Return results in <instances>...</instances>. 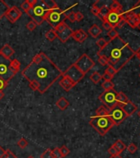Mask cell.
Returning a JSON list of instances; mask_svg holds the SVG:
<instances>
[{"label": "cell", "mask_w": 140, "mask_h": 158, "mask_svg": "<svg viewBox=\"0 0 140 158\" xmlns=\"http://www.w3.org/2000/svg\"><path fill=\"white\" fill-rule=\"evenodd\" d=\"M40 158H54L52 150L50 149V148H48L47 150H45V152L41 154Z\"/></svg>", "instance_id": "cell-35"}, {"label": "cell", "mask_w": 140, "mask_h": 158, "mask_svg": "<svg viewBox=\"0 0 140 158\" xmlns=\"http://www.w3.org/2000/svg\"><path fill=\"white\" fill-rule=\"evenodd\" d=\"M75 17H76V21H81L83 20L84 16H83V14L81 12H77V13H75Z\"/></svg>", "instance_id": "cell-48"}, {"label": "cell", "mask_w": 140, "mask_h": 158, "mask_svg": "<svg viewBox=\"0 0 140 158\" xmlns=\"http://www.w3.org/2000/svg\"><path fill=\"white\" fill-rule=\"evenodd\" d=\"M108 152H109V154H110V155H111V156L119 155V154H118V153L116 152V151L114 149V148H113V147H112V146H111V148H110L108 149Z\"/></svg>", "instance_id": "cell-50"}, {"label": "cell", "mask_w": 140, "mask_h": 158, "mask_svg": "<svg viewBox=\"0 0 140 158\" xmlns=\"http://www.w3.org/2000/svg\"><path fill=\"white\" fill-rule=\"evenodd\" d=\"M90 79L93 83L97 84L98 82L101 80V75H100L98 72H94V73L90 76Z\"/></svg>", "instance_id": "cell-28"}, {"label": "cell", "mask_w": 140, "mask_h": 158, "mask_svg": "<svg viewBox=\"0 0 140 158\" xmlns=\"http://www.w3.org/2000/svg\"><path fill=\"white\" fill-rule=\"evenodd\" d=\"M55 105L60 111H65V110L69 107V102L68 101V100H67L66 98L62 96V97L59 98V99L56 101Z\"/></svg>", "instance_id": "cell-18"}, {"label": "cell", "mask_w": 140, "mask_h": 158, "mask_svg": "<svg viewBox=\"0 0 140 158\" xmlns=\"http://www.w3.org/2000/svg\"><path fill=\"white\" fill-rule=\"evenodd\" d=\"M138 116H139V118H140V111L138 112Z\"/></svg>", "instance_id": "cell-57"}, {"label": "cell", "mask_w": 140, "mask_h": 158, "mask_svg": "<svg viewBox=\"0 0 140 158\" xmlns=\"http://www.w3.org/2000/svg\"><path fill=\"white\" fill-rule=\"evenodd\" d=\"M27 158H34V156H28Z\"/></svg>", "instance_id": "cell-56"}, {"label": "cell", "mask_w": 140, "mask_h": 158, "mask_svg": "<svg viewBox=\"0 0 140 158\" xmlns=\"http://www.w3.org/2000/svg\"><path fill=\"white\" fill-rule=\"evenodd\" d=\"M101 29L100 28V26L96 25V24H93V26H91L89 30H88V33L93 37V38H96L101 34Z\"/></svg>", "instance_id": "cell-19"}, {"label": "cell", "mask_w": 140, "mask_h": 158, "mask_svg": "<svg viewBox=\"0 0 140 158\" xmlns=\"http://www.w3.org/2000/svg\"><path fill=\"white\" fill-rule=\"evenodd\" d=\"M45 3H46V5H47V8H49V10L50 9H54V8H59L58 5H57V3L53 1V0H45Z\"/></svg>", "instance_id": "cell-33"}, {"label": "cell", "mask_w": 140, "mask_h": 158, "mask_svg": "<svg viewBox=\"0 0 140 158\" xmlns=\"http://www.w3.org/2000/svg\"><path fill=\"white\" fill-rule=\"evenodd\" d=\"M3 158H17V156L11 152L10 150H7L5 151V154H4V156Z\"/></svg>", "instance_id": "cell-43"}, {"label": "cell", "mask_w": 140, "mask_h": 158, "mask_svg": "<svg viewBox=\"0 0 140 158\" xmlns=\"http://www.w3.org/2000/svg\"><path fill=\"white\" fill-rule=\"evenodd\" d=\"M97 55L98 56H104L108 60V65L112 66L119 72L132 59L135 52L119 36L115 39L110 40L106 47L99 50Z\"/></svg>", "instance_id": "cell-2"}, {"label": "cell", "mask_w": 140, "mask_h": 158, "mask_svg": "<svg viewBox=\"0 0 140 158\" xmlns=\"http://www.w3.org/2000/svg\"><path fill=\"white\" fill-rule=\"evenodd\" d=\"M74 64L82 73L86 74L95 66V62L87 55V54H83Z\"/></svg>", "instance_id": "cell-8"}, {"label": "cell", "mask_w": 140, "mask_h": 158, "mask_svg": "<svg viewBox=\"0 0 140 158\" xmlns=\"http://www.w3.org/2000/svg\"><path fill=\"white\" fill-rule=\"evenodd\" d=\"M49 8L45 3V0H36L33 7L27 12V14L32 17V21L40 26L45 21V16L47 14Z\"/></svg>", "instance_id": "cell-4"}, {"label": "cell", "mask_w": 140, "mask_h": 158, "mask_svg": "<svg viewBox=\"0 0 140 158\" xmlns=\"http://www.w3.org/2000/svg\"><path fill=\"white\" fill-rule=\"evenodd\" d=\"M101 87L105 91H110L114 89V83L111 81H104L101 84Z\"/></svg>", "instance_id": "cell-30"}, {"label": "cell", "mask_w": 140, "mask_h": 158, "mask_svg": "<svg viewBox=\"0 0 140 158\" xmlns=\"http://www.w3.org/2000/svg\"><path fill=\"white\" fill-rule=\"evenodd\" d=\"M4 97V92L3 91H0V100Z\"/></svg>", "instance_id": "cell-54"}, {"label": "cell", "mask_w": 140, "mask_h": 158, "mask_svg": "<svg viewBox=\"0 0 140 158\" xmlns=\"http://www.w3.org/2000/svg\"><path fill=\"white\" fill-rule=\"evenodd\" d=\"M66 18H68L69 21H71V22H74V21H76V17H75V13L74 12H71V13H69L68 15H66Z\"/></svg>", "instance_id": "cell-44"}, {"label": "cell", "mask_w": 140, "mask_h": 158, "mask_svg": "<svg viewBox=\"0 0 140 158\" xmlns=\"http://www.w3.org/2000/svg\"><path fill=\"white\" fill-rule=\"evenodd\" d=\"M63 72L45 53L40 52L35 55L32 62L21 71V75L27 82L38 85V92L44 94L52 85L62 77Z\"/></svg>", "instance_id": "cell-1"}, {"label": "cell", "mask_w": 140, "mask_h": 158, "mask_svg": "<svg viewBox=\"0 0 140 158\" xmlns=\"http://www.w3.org/2000/svg\"><path fill=\"white\" fill-rule=\"evenodd\" d=\"M98 62L101 66H106L108 65V60L106 59L104 56H99L98 58Z\"/></svg>", "instance_id": "cell-42"}, {"label": "cell", "mask_w": 140, "mask_h": 158, "mask_svg": "<svg viewBox=\"0 0 140 158\" xmlns=\"http://www.w3.org/2000/svg\"><path fill=\"white\" fill-rule=\"evenodd\" d=\"M110 13V9H109L108 7L104 5L103 7H101L100 8V11H99V14H98V17L102 21H106V17L108 16V14Z\"/></svg>", "instance_id": "cell-21"}, {"label": "cell", "mask_w": 140, "mask_h": 158, "mask_svg": "<svg viewBox=\"0 0 140 158\" xmlns=\"http://www.w3.org/2000/svg\"><path fill=\"white\" fill-rule=\"evenodd\" d=\"M109 9H110L111 12H117V13H122L123 12L120 3L118 1H116V0H115V1L112 2Z\"/></svg>", "instance_id": "cell-25"}, {"label": "cell", "mask_w": 140, "mask_h": 158, "mask_svg": "<svg viewBox=\"0 0 140 158\" xmlns=\"http://www.w3.org/2000/svg\"><path fill=\"white\" fill-rule=\"evenodd\" d=\"M107 35H108V36L110 37V39L111 40H113L115 39V38H116V37L119 36V33H118V32H117L115 29H112L111 30V31H109Z\"/></svg>", "instance_id": "cell-37"}, {"label": "cell", "mask_w": 140, "mask_h": 158, "mask_svg": "<svg viewBox=\"0 0 140 158\" xmlns=\"http://www.w3.org/2000/svg\"><path fill=\"white\" fill-rule=\"evenodd\" d=\"M109 116L115 125H119L128 117L120 106H115V108L109 111Z\"/></svg>", "instance_id": "cell-10"}, {"label": "cell", "mask_w": 140, "mask_h": 158, "mask_svg": "<svg viewBox=\"0 0 140 158\" xmlns=\"http://www.w3.org/2000/svg\"><path fill=\"white\" fill-rule=\"evenodd\" d=\"M131 13L134 15L138 19V21H139V23L138 25V28L140 30V1H138L136 4H135L134 7L132 8L131 9Z\"/></svg>", "instance_id": "cell-24"}, {"label": "cell", "mask_w": 140, "mask_h": 158, "mask_svg": "<svg viewBox=\"0 0 140 158\" xmlns=\"http://www.w3.org/2000/svg\"><path fill=\"white\" fill-rule=\"evenodd\" d=\"M139 77H140V74H139Z\"/></svg>", "instance_id": "cell-58"}, {"label": "cell", "mask_w": 140, "mask_h": 158, "mask_svg": "<svg viewBox=\"0 0 140 158\" xmlns=\"http://www.w3.org/2000/svg\"><path fill=\"white\" fill-rule=\"evenodd\" d=\"M17 73L12 67V59L0 55V77L6 82H9Z\"/></svg>", "instance_id": "cell-5"}, {"label": "cell", "mask_w": 140, "mask_h": 158, "mask_svg": "<svg viewBox=\"0 0 140 158\" xmlns=\"http://www.w3.org/2000/svg\"><path fill=\"white\" fill-rule=\"evenodd\" d=\"M52 153H53L54 158H63L62 155H61L60 150L59 148H55L54 150H52Z\"/></svg>", "instance_id": "cell-41"}, {"label": "cell", "mask_w": 140, "mask_h": 158, "mask_svg": "<svg viewBox=\"0 0 140 158\" xmlns=\"http://www.w3.org/2000/svg\"><path fill=\"white\" fill-rule=\"evenodd\" d=\"M12 67H13V69L17 73H18L19 70H20V68H21V63H20L17 58L12 59Z\"/></svg>", "instance_id": "cell-32"}, {"label": "cell", "mask_w": 140, "mask_h": 158, "mask_svg": "<svg viewBox=\"0 0 140 158\" xmlns=\"http://www.w3.org/2000/svg\"><path fill=\"white\" fill-rule=\"evenodd\" d=\"M135 55H136V56L138 57V58L140 60V48H138V50L135 52Z\"/></svg>", "instance_id": "cell-53"}, {"label": "cell", "mask_w": 140, "mask_h": 158, "mask_svg": "<svg viewBox=\"0 0 140 158\" xmlns=\"http://www.w3.org/2000/svg\"><path fill=\"white\" fill-rule=\"evenodd\" d=\"M27 145H28V142H27V140L25 139V138H21V139L19 140L18 142H17V146H18L20 148H27Z\"/></svg>", "instance_id": "cell-40"}, {"label": "cell", "mask_w": 140, "mask_h": 158, "mask_svg": "<svg viewBox=\"0 0 140 158\" xmlns=\"http://www.w3.org/2000/svg\"><path fill=\"white\" fill-rule=\"evenodd\" d=\"M88 37V35L84 30L82 29H78L74 31L73 35H72V38L74 40H75L77 42L79 43H83L87 40V38Z\"/></svg>", "instance_id": "cell-13"}, {"label": "cell", "mask_w": 140, "mask_h": 158, "mask_svg": "<svg viewBox=\"0 0 140 158\" xmlns=\"http://www.w3.org/2000/svg\"><path fill=\"white\" fill-rule=\"evenodd\" d=\"M123 13H124V12L117 13V12H111L110 11V13H109L108 16L106 17V21H108L109 23L111 24V26H113L114 29H115L116 27L117 24L119 23V21L123 17Z\"/></svg>", "instance_id": "cell-12"}, {"label": "cell", "mask_w": 140, "mask_h": 158, "mask_svg": "<svg viewBox=\"0 0 140 158\" xmlns=\"http://www.w3.org/2000/svg\"><path fill=\"white\" fill-rule=\"evenodd\" d=\"M26 27H27V30H29V31L32 32V31H34V30L36 29L37 25H36V23L34 22L33 21H29V22H28L27 25H26Z\"/></svg>", "instance_id": "cell-38"}, {"label": "cell", "mask_w": 140, "mask_h": 158, "mask_svg": "<svg viewBox=\"0 0 140 158\" xmlns=\"http://www.w3.org/2000/svg\"><path fill=\"white\" fill-rule=\"evenodd\" d=\"M117 99H118V106H120V107L124 106L130 100L126 96V95L124 94L123 92H118V94H117Z\"/></svg>", "instance_id": "cell-23"}, {"label": "cell", "mask_w": 140, "mask_h": 158, "mask_svg": "<svg viewBox=\"0 0 140 158\" xmlns=\"http://www.w3.org/2000/svg\"><path fill=\"white\" fill-rule=\"evenodd\" d=\"M9 9V7L3 0H0V19L5 16L6 13Z\"/></svg>", "instance_id": "cell-26"}, {"label": "cell", "mask_w": 140, "mask_h": 158, "mask_svg": "<svg viewBox=\"0 0 140 158\" xmlns=\"http://www.w3.org/2000/svg\"><path fill=\"white\" fill-rule=\"evenodd\" d=\"M45 38L49 40V41H54L57 38V33L54 29L49 30L48 32H46L45 33Z\"/></svg>", "instance_id": "cell-27"}, {"label": "cell", "mask_w": 140, "mask_h": 158, "mask_svg": "<svg viewBox=\"0 0 140 158\" xmlns=\"http://www.w3.org/2000/svg\"><path fill=\"white\" fill-rule=\"evenodd\" d=\"M127 149H128V152H129L131 153V154H134V153H135L137 152L138 147L134 144V143H133L132 142V143H130V144L128 146Z\"/></svg>", "instance_id": "cell-39"}, {"label": "cell", "mask_w": 140, "mask_h": 158, "mask_svg": "<svg viewBox=\"0 0 140 158\" xmlns=\"http://www.w3.org/2000/svg\"><path fill=\"white\" fill-rule=\"evenodd\" d=\"M107 43H108V41H106L104 38H100L99 40H97V41H96V45L99 47V50H100L106 47V45H107Z\"/></svg>", "instance_id": "cell-31"}, {"label": "cell", "mask_w": 140, "mask_h": 158, "mask_svg": "<svg viewBox=\"0 0 140 158\" xmlns=\"http://www.w3.org/2000/svg\"><path fill=\"white\" fill-rule=\"evenodd\" d=\"M74 33V31L73 29H71L69 26H68L67 28L62 31L61 32L59 33H57V37L59 38V40H60L62 43H65L68 40H69L70 37H72V35Z\"/></svg>", "instance_id": "cell-14"}, {"label": "cell", "mask_w": 140, "mask_h": 158, "mask_svg": "<svg viewBox=\"0 0 140 158\" xmlns=\"http://www.w3.org/2000/svg\"><path fill=\"white\" fill-rule=\"evenodd\" d=\"M121 108L124 111V113L126 114L127 116L132 115L133 114H134L138 110L137 105H135L131 100H129L124 106H122Z\"/></svg>", "instance_id": "cell-16"}, {"label": "cell", "mask_w": 140, "mask_h": 158, "mask_svg": "<svg viewBox=\"0 0 140 158\" xmlns=\"http://www.w3.org/2000/svg\"><path fill=\"white\" fill-rule=\"evenodd\" d=\"M99 11H100V8H97L96 6L93 4L92 8H91V13H93V15H95V16L97 17L98 14H99Z\"/></svg>", "instance_id": "cell-46"}, {"label": "cell", "mask_w": 140, "mask_h": 158, "mask_svg": "<svg viewBox=\"0 0 140 158\" xmlns=\"http://www.w3.org/2000/svg\"><path fill=\"white\" fill-rule=\"evenodd\" d=\"M21 14L22 13L21 12V10L16 6H13V7L9 8L4 17H6V18L8 19L11 23H15L21 17Z\"/></svg>", "instance_id": "cell-11"}, {"label": "cell", "mask_w": 140, "mask_h": 158, "mask_svg": "<svg viewBox=\"0 0 140 158\" xmlns=\"http://www.w3.org/2000/svg\"><path fill=\"white\" fill-rule=\"evenodd\" d=\"M4 154H5V150H4L1 146H0V158H3Z\"/></svg>", "instance_id": "cell-52"}, {"label": "cell", "mask_w": 140, "mask_h": 158, "mask_svg": "<svg viewBox=\"0 0 140 158\" xmlns=\"http://www.w3.org/2000/svg\"><path fill=\"white\" fill-rule=\"evenodd\" d=\"M89 124L101 136L106 135L115 124L109 116V110L101 105L96 111V115L92 117Z\"/></svg>", "instance_id": "cell-3"}, {"label": "cell", "mask_w": 140, "mask_h": 158, "mask_svg": "<svg viewBox=\"0 0 140 158\" xmlns=\"http://www.w3.org/2000/svg\"><path fill=\"white\" fill-rule=\"evenodd\" d=\"M65 18H66V14L64 13V12H63L59 8H57L48 10L45 21H47L50 26L55 28L61 21H64Z\"/></svg>", "instance_id": "cell-6"}, {"label": "cell", "mask_w": 140, "mask_h": 158, "mask_svg": "<svg viewBox=\"0 0 140 158\" xmlns=\"http://www.w3.org/2000/svg\"><path fill=\"white\" fill-rule=\"evenodd\" d=\"M112 147H113L115 150L116 151V152L118 154H120L126 149V145L124 144L121 140H117L116 142L112 145Z\"/></svg>", "instance_id": "cell-20"}, {"label": "cell", "mask_w": 140, "mask_h": 158, "mask_svg": "<svg viewBox=\"0 0 140 158\" xmlns=\"http://www.w3.org/2000/svg\"><path fill=\"white\" fill-rule=\"evenodd\" d=\"M101 78H103L105 81H111V79L113 78V77L110 76L109 74H107V73H104L103 75L101 76Z\"/></svg>", "instance_id": "cell-51"}, {"label": "cell", "mask_w": 140, "mask_h": 158, "mask_svg": "<svg viewBox=\"0 0 140 158\" xmlns=\"http://www.w3.org/2000/svg\"><path fill=\"white\" fill-rule=\"evenodd\" d=\"M8 82H6L3 78L0 77V91H3V89H5L7 86H8Z\"/></svg>", "instance_id": "cell-47"}, {"label": "cell", "mask_w": 140, "mask_h": 158, "mask_svg": "<svg viewBox=\"0 0 140 158\" xmlns=\"http://www.w3.org/2000/svg\"><path fill=\"white\" fill-rule=\"evenodd\" d=\"M36 0H26V1H24L21 5V9L25 13H27V12L33 7V5L36 3Z\"/></svg>", "instance_id": "cell-22"}, {"label": "cell", "mask_w": 140, "mask_h": 158, "mask_svg": "<svg viewBox=\"0 0 140 158\" xmlns=\"http://www.w3.org/2000/svg\"><path fill=\"white\" fill-rule=\"evenodd\" d=\"M102 26H103V27L105 28V29L106 30V31H111V30L114 29L113 28V26H111V24L109 23L108 21H102Z\"/></svg>", "instance_id": "cell-45"}, {"label": "cell", "mask_w": 140, "mask_h": 158, "mask_svg": "<svg viewBox=\"0 0 140 158\" xmlns=\"http://www.w3.org/2000/svg\"><path fill=\"white\" fill-rule=\"evenodd\" d=\"M105 73H107V74H109L110 76L113 77L115 76V74H116L117 73H118V72H117L116 70H115V69H114L112 66L108 65V67H107V69H106V71H105Z\"/></svg>", "instance_id": "cell-34"}, {"label": "cell", "mask_w": 140, "mask_h": 158, "mask_svg": "<svg viewBox=\"0 0 140 158\" xmlns=\"http://www.w3.org/2000/svg\"><path fill=\"white\" fill-rule=\"evenodd\" d=\"M125 23H126V21H125V19H124V17H123L121 20L119 21V23L117 24L116 27H118V28H121V27H123V26L125 25Z\"/></svg>", "instance_id": "cell-49"}, {"label": "cell", "mask_w": 140, "mask_h": 158, "mask_svg": "<svg viewBox=\"0 0 140 158\" xmlns=\"http://www.w3.org/2000/svg\"><path fill=\"white\" fill-rule=\"evenodd\" d=\"M76 83L72 81L71 79L67 77H63L62 79L59 81V86H60L63 90H65L66 92H69L74 87L76 86Z\"/></svg>", "instance_id": "cell-15"}, {"label": "cell", "mask_w": 140, "mask_h": 158, "mask_svg": "<svg viewBox=\"0 0 140 158\" xmlns=\"http://www.w3.org/2000/svg\"><path fill=\"white\" fill-rule=\"evenodd\" d=\"M59 150H60L61 155H62L63 157H65V156H67L70 153V150L67 148L66 146H64V145H63V146L59 148Z\"/></svg>", "instance_id": "cell-36"}, {"label": "cell", "mask_w": 140, "mask_h": 158, "mask_svg": "<svg viewBox=\"0 0 140 158\" xmlns=\"http://www.w3.org/2000/svg\"><path fill=\"white\" fill-rule=\"evenodd\" d=\"M110 158H122L120 155H115V156H111Z\"/></svg>", "instance_id": "cell-55"}, {"label": "cell", "mask_w": 140, "mask_h": 158, "mask_svg": "<svg viewBox=\"0 0 140 158\" xmlns=\"http://www.w3.org/2000/svg\"><path fill=\"white\" fill-rule=\"evenodd\" d=\"M14 53H15V51H14L13 49L8 44L3 45L2 49L0 50V55L7 58H11V57L14 55Z\"/></svg>", "instance_id": "cell-17"}, {"label": "cell", "mask_w": 140, "mask_h": 158, "mask_svg": "<svg viewBox=\"0 0 140 158\" xmlns=\"http://www.w3.org/2000/svg\"><path fill=\"white\" fill-rule=\"evenodd\" d=\"M117 94H118V92H116V91H115L114 89L110 90V91H105L99 96L98 98L110 111L118 105Z\"/></svg>", "instance_id": "cell-7"}, {"label": "cell", "mask_w": 140, "mask_h": 158, "mask_svg": "<svg viewBox=\"0 0 140 158\" xmlns=\"http://www.w3.org/2000/svg\"><path fill=\"white\" fill-rule=\"evenodd\" d=\"M84 76L85 74L82 73V72L80 71L79 69H78L74 64H72L71 66H69V69L62 74V77H69V78L71 79L73 82H75L76 84H78L84 77Z\"/></svg>", "instance_id": "cell-9"}, {"label": "cell", "mask_w": 140, "mask_h": 158, "mask_svg": "<svg viewBox=\"0 0 140 158\" xmlns=\"http://www.w3.org/2000/svg\"><path fill=\"white\" fill-rule=\"evenodd\" d=\"M68 26H69V25L65 23L64 21H61L60 23L59 24V25H57V26H56L55 28H53V29L55 31L56 33H59V32H61L62 31H63V30L65 29V28H67Z\"/></svg>", "instance_id": "cell-29"}]
</instances>
